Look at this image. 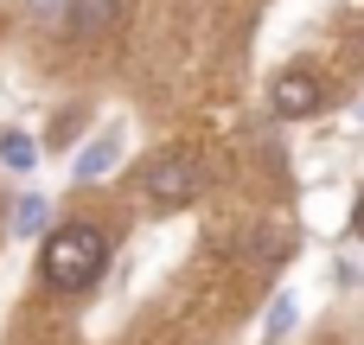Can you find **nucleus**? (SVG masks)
<instances>
[{
	"instance_id": "nucleus-6",
	"label": "nucleus",
	"mask_w": 364,
	"mask_h": 345,
	"mask_svg": "<svg viewBox=\"0 0 364 345\" xmlns=\"http://www.w3.org/2000/svg\"><path fill=\"white\" fill-rule=\"evenodd\" d=\"M0 160H6V166H19V173H26V166H32V160H38V147H32V141H26V134H0Z\"/></svg>"
},
{
	"instance_id": "nucleus-5",
	"label": "nucleus",
	"mask_w": 364,
	"mask_h": 345,
	"mask_svg": "<svg viewBox=\"0 0 364 345\" xmlns=\"http://www.w3.org/2000/svg\"><path fill=\"white\" fill-rule=\"evenodd\" d=\"M115 154H122V134H102L96 147H83V154H77V179H102V173L115 166Z\"/></svg>"
},
{
	"instance_id": "nucleus-8",
	"label": "nucleus",
	"mask_w": 364,
	"mask_h": 345,
	"mask_svg": "<svg viewBox=\"0 0 364 345\" xmlns=\"http://www.w3.org/2000/svg\"><path fill=\"white\" fill-rule=\"evenodd\" d=\"M288 327H294V301H288V294H282V301H275V307H269V339H282V333H288Z\"/></svg>"
},
{
	"instance_id": "nucleus-9",
	"label": "nucleus",
	"mask_w": 364,
	"mask_h": 345,
	"mask_svg": "<svg viewBox=\"0 0 364 345\" xmlns=\"http://www.w3.org/2000/svg\"><path fill=\"white\" fill-rule=\"evenodd\" d=\"M32 13H38V19H51V13H58V0H32Z\"/></svg>"
},
{
	"instance_id": "nucleus-11",
	"label": "nucleus",
	"mask_w": 364,
	"mask_h": 345,
	"mask_svg": "<svg viewBox=\"0 0 364 345\" xmlns=\"http://www.w3.org/2000/svg\"><path fill=\"white\" fill-rule=\"evenodd\" d=\"M358 122H364V109H358Z\"/></svg>"
},
{
	"instance_id": "nucleus-4",
	"label": "nucleus",
	"mask_w": 364,
	"mask_h": 345,
	"mask_svg": "<svg viewBox=\"0 0 364 345\" xmlns=\"http://www.w3.org/2000/svg\"><path fill=\"white\" fill-rule=\"evenodd\" d=\"M122 13H128V0H64L70 38H102V32H115Z\"/></svg>"
},
{
	"instance_id": "nucleus-10",
	"label": "nucleus",
	"mask_w": 364,
	"mask_h": 345,
	"mask_svg": "<svg viewBox=\"0 0 364 345\" xmlns=\"http://www.w3.org/2000/svg\"><path fill=\"white\" fill-rule=\"evenodd\" d=\"M358 237H364V205H358Z\"/></svg>"
},
{
	"instance_id": "nucleus-7",
	"label": "nucleus",
	"mask_w": 364,
	"mask_h": 345,
	"mask_svg": "<svg viewBox=\"0 0 364 345\" xmlns=\"http://www.w3.org/2000/svg\"><path fill=\"white\" fill-rule=\"evenodd\" d=\"M13 230H19V237L45 230V198H19V211H13Z\"/></svg>"
},
{
	"instance_id": "nucleus-2",
	"label": "nucleus",
	"mask_w": 364,
	"mask_h": 345,
	"mask_svg": "<svg viewBox=\"0 0 364 345\" xmlns=\"http://www.w3.org/2000/svg\"><path fill=\"white\" fill-rule=\"evenodd\" d=\"M141 186H147L154 205H192V198L205 192V160H198V154H160V160L141 173Z\"/></svg>"
},
{
	"instance_id": "nucleus-1",
	"label": "nucleus",
	"mask_w": 364,
	"mask_h": 345,
	"mask_svg": "<svg viewBox=\"0 0 364 345\" xmlns=\"http://www.w3.org/2000/svg\"><path fill=\"white\" fill-rule=\"evenodd\" d=\"M38 269H45V282H51L58 294H83V288L109 269V237H102L96 224H64V230L45 237Z\"/></svg>"
},
{
	"instance_id": "nucleus-3",
	"label": "nucleus",
	"mask_w": 364,
	"mask_h": 345,
	"mask_svg": "<svg viewBox=\"0 0 364 345\" xmlns=\"http://www.w3.org/2000/svg\"><path fill=\"white\" fill-rule=\"evenodd\" d=\"M269 102H275L282 122H301V115L320 109V77H314V70H282L275 90H269Z\"/></svg>"
}]
</instances>
